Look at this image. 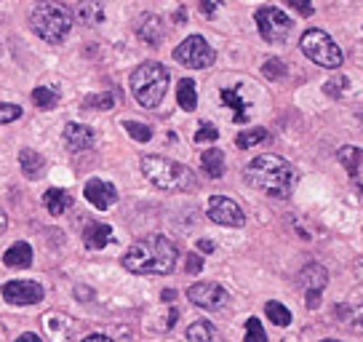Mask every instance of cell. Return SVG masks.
I'll use <instances>...</instances> for the list:
<instances>
[{"label": "cell", "mask_w": 363, "mask_h": 342, "mask_svg": "<svg viewBox=\"0 0 363 342\" xmlns=\"http://www.w3.org/2000/svg\"><path fill=\"white\" fill-rule=\"evenodd\" d=\"M179 251L166 236H147L134 241L123 254V267L136 275H169L177 267Z\"/></svg>", "instance_id": "cell-1"}, {"label": "cell", "mask_w": 363, "mask_h": 342, "mask_svg": "<svg viewBox=\"0 0 363 342\" xmlns=\"http://www.w3.org/2000/svg\"><path fill=\"white\" fill-rule=\"evenodd\" d=\"M246 182L257 187L262 193L272 195V198H289L291 195V184H294V169L291 163L281 155H257L251 160L246 171H243Z\"/></svg>", "instance_id": "cell-2"}, {"label": "cell", "mask_w": 363, "mask_h": 342, "mask_svg": "<svg viewBox=\"0 0 363 342\" xmlns=\"http://www.w3.org/2000/svg\"><path fill=\"white\" fill-rule=\"evenodd\" d=\"M30 27L45 43H62L72 30V11L57 0H38L30 11Z\"/></svg>", "instance_id": "cell-3"}, {"label": "cell", "mask_w": 363, "mask_h": 342, "mask_svg": "<svg viewBox=\"0 0 363 342\" xmlns=\"http://www.w3.org/2000/svg\"><path fill=\"white\" fill-rule=\"evenodd\" d=\"M142 174L158 190H166V193H184V190L195 187L193 171L184 163H177V160L163 158V155H145L142 158Z\"/></svg>", "instance_id": "cell-4"}, {"label": "cell", "mask_w": 363, "mask_h": 342, "mask_svg": "<svg viewBox=\"0 0 363 342\" xmlns=\"http://www.w3.org/2000/svg\"><path fill=\"white\" fill-rule=\"evenodd\" d=\"M169 92V70L160 62H145L131 72V94L142 107L155 110Z\"/></svg>", "instance_id": "cell-5"}, {"label": "cell", "mask_w": 363, "mask_h": 342, "mask_svg": "<svg viewBox=\"0 0 363 342\" xmlns=\"http://www.w3.org/2000/svg\"><path fill=\"white\" fill-rule=\"evenodd\" d=\"M299 48L310 62H315L318 67L340 70L342 67V48L334 43V38L323 30H307L299 40Z\"/></svg>", "instance_id": "cell-6"}, {"label": "cell", "mask_w": 363, "mask_h": 342, "mask_svg": "<svg viewBox=\"0 0 363 342\" xmlns=\"http://www.w3.org/2000/svg\"><path fill=\"white\" fill-rule=\"evenodd\" d=\"M174 59L190 70H203L214 65L216 54L214 48L208 46V40H206L203 35H190V38H184L179 46L174 48Z\"/></svg>", "instance_id": "cell-7"}, {"label": "cell", "mask_w": 363, "mask_h": 342, "mask_svg": "<svg viewBox=\"0 0 363 342\" xmlns=\"http://www.w3.org/2000/svg\"><path fill=\"white\" fill-rule=\"evenodd\" d=\"M254 19H257V30H259V35L267 43H284L289 33H291V27H294V22L281 9H275V6L259 9V11L254 13Z\"/></svg>", "instance_id": "cell-8"}, {"label": "cell", "mask_w": 363, "mask_h": 342, "mask_svg": "<svg viewBox=\"0 0 363 342\" xmlns=\"http://www.w3.org/2000/svg\"><path fill=\"white\" fill-rule=\"evenodd\" d=\"M208 219L225 228H240L246 222V214L233 198L227 195H211L208 198Z\"/></svg>", "instance_id": "cell-9"}, {"label": "cell", "mask_w": 363, "mask_h": 342, "mask_svg": "<svg viewBox=\"0 0 363 342\" xmlns=\"http://www.w3.org/2000/svg\"><path fill=\"white\" fill-rule=\"evenodd\" d=\"M187 299L203 310H219L227 305V292L219 284H211V281H201V284H193L187 289Z\"/></svg>", "instance_id": "cell-10"}, {"label": "cell", "mask_w": 363, "mask_h": 342, "mask_svg": "<svg viewBox=\"0 0 363 342\" xmlns=\"http://www.w3.org/2000/svg\"><path fill=\"white\" fill-rule=\"evenodd\" d=\"M326 281H329V273H326L323 265H307L305 270L299 273V286L305 289V305L310 310H315L320 305V292H323Z\"/></svg>", "instance_id": "cell-11"}, {"label": "cell", "mask_w": 363, "mask_h": 342, "mask_svg": "<svg viewBox=\"0 0 363 342\" xmlns=\"http://www.w3.org/2000/svg\"><path fill=\"white\" fill-rule=\"evenodd\" d=\"M0 292H3V299L11 305H35L43 299V286L38 281H9Z\"/></svg>", "instance_id": "cell-12"}, {"label": "cell", "mask_w": 363, "mask_h": 342, "mask_svg": "<svg viewBox=\"0 0 363 342\" xmlns=\"http://www.w3.org/2000/svg\"><path fill=\"white\" fill-rule=\"evenodd\" d=\"M83 195H86V201H89L94 209H99V211L110 209V206L118 201V190H115L110 182H102V180H89Z\"/></svg>", "instance_id": "cell-13"}, {"label": "cell", "mask_w": 363, "mask_h": 342, "mask_svg": "<svg viewBox=\"0 0 363 342\" xmlns=\"http://www.w3.org/2000/svg\"><path fill=\"white\" fill-rule=\"evenodd\" d=\"M136 35H139L147 46H160L163 38H166V24H163V19L155 16V13H142V16L136 19Z\"/></svg>", "instance_id": "cell-14"}, {"label": "cell", "mask_w": 363, "mask_h": 342, "mask_svg": "<svg viewBox=\"0 0 363 342\" xmlns=\"http://www.w3.org/2000/svg\"><path fill=\"white\" fill-rule=\"evenodd\" d=\"M337 158L347 169L352 184L358 187V193H363V150L355 148V145H345V148H340Z\"/></svg>", "instance_id": "cell-15"}, {"label": "cell", "mask_w": 363, "mask_h": 342, "mask_svg": "<svg viewBox=\"0 0 363 342\" xmlns=\"http://www.w3.org/2000/svg\"><path fill=\"white\" fill-rule=\"evenodd\" d=\"M96 142V134L94 128L83 123H67L65 126V145H67L72 153H80V150H91Z\"/></svg>", "instance_id": "cell-16"}, {"label": "cell", "mask_w": 363, "mask_h": 342, "mask_svg": "<svg viewBox=\"0 0 363 342\" xmlns=\"http://www.w3.org/2000/svg\"><path fill=\"white\" fill-rule=\"evenodd\" d=\"M110 241H113V228L104 225V222H89V225L83 228V243H86V249L99 251V249H104Z\"/></svg>", "instance_id": "cell-17"}, {"label": "cell", "mask_w": 363, "mask_h": 342, "mask_svg": "<svg viewBox=\"0 0 363 342\" xmlns=\"http://www.w3.org/2000/svg\"><path fill=\"white\" fill-rule=\"evenodd\" d=\"M19 169H22V174L27 177V180H40V177L45 174L43 155L30 148H24L22 153H19Z\"/></svg>", "instance_id": "cell-18"}, {"label": "cell", "mask_w": 363, "mask_h": 342, "mask_svg": "<svg viewBox=\"0 0 363 342\" xmlns=\"http://www.w3.org/2000/svg\"><path fill=\"white\" fill-rule=\"evenodd\" d=\"M69 204H72V198H69V193L62 190V187H51V190L43 193V206L48 209V214H54V217L65 214L69 209Z\"/></svg>", "instance_id": "cell-19"}, {"label": "cell", "mask_w": 363, "mask_h": 342, "mask_svg": "<svg viewBox=\"0 0 363 342\" xmlns=\"http://www.w3.org/2000/svg\"><path fill=\"white\" fill-rule=\"evenodd\" d=\"M75 16H78L83 24H89V27H94V24H102L104 22V9L99 0H80L78 9H75Z\"/></svg>", "instance_id": "cell-20"}, {"label": "cell", "mask_w": 363, "mask_h": 342, "mask_svg": "<svg viewBox=\"0 0 363 342\" xmlns=\"http://www.w3.org/2000/svg\"><path fill=\"white\" fill-rule=\"evenodd\" d=\"M3 263L9 265V267H30L33 265V249H30V243H13L11 249L3 254Z\"/></svg>", "instance_id": "cell-21"}, {"label": "cell", "mask_w": 363, "mask_h": 342, "mask_svg": "<svg viewBox=\"0 0 363 342\" xmlns=\"http://www.w3.org/2000/svg\"><path fill=\"white\" fill-rule=\"evenodd\" d=\"M201 166L203 171L211 177V180H219L222 174H225V153L222 150H203V155H201Z\"/></svg>", "instance_id": "cell-22"}, {"label": "cell", "mask_w": 363, "mask_h": 342, "mask_svg": "<svg viewBox=\"0 0 363 342\" xmlns=\"http://www.w3.org/2000/svg\"><path fill=\"white\" fill-rule=\"evenodd\" d=\"M177 102L187 113H193L195 107H198V92H195V83L190 78L179 80V86H177Z\"/></svg>", "instance_id": "cell-23"}, {"label": "cell", "mask_w": 363, "mask_h": 342, "mask_svg": "<svg viewBox=\"0 0 363 342\" xmlns=\"http://www.w3.org/2000/svg\"><path fill=\"white\" fill-rule=\"evenodd\" d=\"M222 102H225L227 107H233V110H235V121H238V123H243V121H246V107H249V102H243V99H240L238 86L222 89Z\"/></svg>", "instance_id": "cell-24"}, {"label": "cell", "mask_w": 363, "mask_h": 342, "mask_svg": "<svg viewBox=\"0 0 363 342\" xmlns=\"http://www.w3.org/2000/svg\"><path fill=\"white\" fill-rule=\"evenodd\" d=\"M187 342H216V329L208 321H195L187 326Z\"/></svg>", "instance_id": "cell-25"}, {"label": "cell", "mask_w": 363, "mask_h": 342, "mask_svg": "<svg viewBox=\"0 0 363 342\" xmlns=\"http://www.w3.org/2000/svg\"><path fill=\"white\" fill-rule=\"evenodd\" d=\"M33 102L40 107V110H54L59 102V92L51 89V86H38L33 92Z\"/></svg>", "instance_id": "cell-26"}, {"label": "cell", "mask_w": 363, "mask_h": 342, "mask_svg": "<svg viewBox=\"0 0 363 342\" xmlns=\"http://www.w3.org/2000/svg\"><path fill=\"white\" fill-rule=\"evenodd\" d=\"M264 313H267V319H270L275 326H289V324H291V313H289V308L281 305V302H275V299L264 305Z\"/></svg>", "instance_id": "cell-27"}, {"label": "cell", "mask_w": 363, "mask_h": 342, "mask_svg": "<svg viewBox=\"0 0 363 342\" xmlns=\"http://www.w3.org/2000/svg\"><path fill=\"white\" fill-rule=\"evenodd\" d=\"M259 142H267V131L264 128H246V131H240L238 137H235V145L240 150H249L254 145H259Z\"/></svg>", "instance_id": "cell-28"}, {"label": "cell", "mask_w": 363, "mask_h": 342, "mask_svg": "<svg viewBox=\"0 0 363 342\" xmlns=\"http://www.w3.org/2000/svg\"><path fill=\"white\" fill-rule=\"evenodd\" d=\"M83 107H86V110H113V107H115V96L110 92L91 94V96H86V99H83Z\"/></svg>", "instance_id": "cell-29"}, {"label": "cell", "mask_w": 363, "mask_h": 342, "mask_svg": "<svg viewBox=\"0 0 363 342\" xmlns=\"http://www.w3.org/2000/svg\"><path fill=\"white\" fill-rule=\"evenodd\" d=\"M337 313H340L342 321H345L352 331H363V305H358V308H347V305H342Z\"/></svg>", "instance_id": "cell-30"}, {"label": "cell", "mask_w": 363, "mask_h": 342, "mask_svg": "<svg viewBox=\"0 0 363 342\" xmlns=\"http://www.w3.org/2000/svg\"><path fill=\"white\" fill-rule=\"evenodd\" d=\"M123 128L128 131V137L136 139V142H150V139H152V128L145 123H139V121H125Z\"/></svg>", "instance_id": "cell-31"}, {"label": "cell", "mask_w": 363, "mask_h": 342, "mask_svg": "<svg viewBox=\"0 0 363 342\" xmlns=\"http://www.w3.org/2000/svg\"><path fill=\"white\" fill-rule=\"evenodd\" d=\"M246 342H267V334L262 329V321L251 316L246 321Z\"/></svg>", "instance_id": "cell-32"}, {"label": "cell", "mask_w": 363, "mask_h": 342, "mask_svg": "<svg viewBox=\"0 0 363 342\" xmlns=\"http://www.w3.org/2000/svg\"><path fill=\"white\" fill-rule=\"evenodd\" d=\"M262 75L270 80H278L286 75V65L281 62V59H267L264 65H262Z\"/></svg>", "instance_id": "cell-33"}, {"label": "cell", "mask_w": 363, "mask_h": 342, "mask_svg": "<svg viewBox=\"0 0 363 342\" xmlns=\"http://www.w3.org/2000/svg\"><path fill=\"white\" fill-rule=\"evenodd\" d=\"M19 118H22V107H19V104L0 102V126L13 123V121H19Z\"/></svg>", "instance_id": "cell-34"}, {"label": "cell", "mask_w": 363, "mask_h": 342, "mask_svg": "<svg viewBox=\"0 0 363 342\" xmlns=\"http://www.w3.org/2000/svg\"><path fill=\"white\" fill-rule=\"evenodd\" d=\"M219 139V128L214 123H201L195 131V142H216Z\"/></svg>", "instance_id": "cell-35"}, {"label": "cell", "mask_w": 363, "mask_h": 342, "mask_svg": "<svg viewBox=\"0 0 363 342\" xmlns=\"http://www.w3.org/2000/svg\"><path fill=\"white\" fill-rule=\"evenodd\" d=\"M347 89V78H334V80H326V94L329 96H342V92Z\"/></svg>", "instance_id": "cell-36"}, {"label": "cell", "mask_w": 363, "mask_h": 342, "mask_svg": "<svg viewBox=\"0 0 363 342\" xmlns=\"http://www.w3.org/2000/svg\"><path fill=\"white\" fill-rule=\"evenodd\" d=\"M286 3H289L291 9H296L302 16H313V11H315V9H313V0H286Z\"/></svg>", "instance_id": "cell-37"}, {"label": "cell", "mask_w": 363, "mask_h": 342, "mask_svg": "<svg viewBox=\"0 0 363 342\" xmlns=\"http://www.w3.org/2000/svg\"><path fill=\"white\" fill-rule=\"evenodd\" d=\"M201 267H203V257H198V254H187V273H201Z\"/></svg>", "instance_id": "cell-38"}, {"label": "cell", "mask_w": 363, "mask_h": 342, "mask_svg": "<svg viewBox=\"0 0 363 342\" xmlns=\"http://www.w3.org/2000/svg\"><path fill=\"white\" fill-rule=\"evenodd\" d=\"M216 6H222V0H201V13L203 16H214Z\"/></svg>", "instance_id": "cell-39"}, {"label": "cell", "mask_w": 363, "mask_h": 342, "mask_svg": "<svg viewBox=\"0 0 363 342\" xmlns=\"http://www.w3.org/2000/svg\"><path fill=\"white\" fill-rule=\"evenodd\" d=\"M198 249L206 251V254H211V251H214V243H211V241H206V238H201V241H198Z\"/></svg>", "instance_id": "cell-40"}, {"label": "cell", "mask_w": 363, "mask_h": 342, "mask_svg": "<svg viewBox=\"0 0 363 342\" xmlns=\"http://www.w3.org/2000/svg\"><path fill=\"white\" fill-rule=\"evenodd\" d=\"M16 342H43V340H40L38 334H33V331H27V334H22V337H19Z\"/></svg>", "instance_id": "cell-41"}, {"label": "cell", "mask_w": 363, "mask_h": 342, "mask_svg": "<svg viewBox=\"0 0 363 342\" xmlns=\"http://www.w3.org/2000/svg\"><path fill=\"white\" fill-rule=\"evenodd\" d=\"M83 342H113L110 337H104V334H89Z\"/></svg>", "instance_id": "cell-42"}, {"label": "cell", "mask_w": 363, "mask_h": 342, "mask_svg": "<svg viewBox=\"0 0 363 342\" xmlns=\"http://www.w3.org/2000/svg\"><path fill=\"white\" fill-rule=\"evenodd\" d=\"M6 225H9V219H6V214H3V209H0V233L6 230Z\"/></svg>", "instance_id": "cell-43"}, {"label": "cell", "mask_w": 363, "mask_h": 342, "mask_svg": "<svg viewBox=\"0 0 363 342\" xmlns=\"http://www.w3.org/2000/svg\"><path fill=\"white\" fill-rule=\"evenodd\" d=\"M184 16H187V11H184V9H179V11H177V22H184Z\"/></svg>", "instance_id": "cell-44"}, {"label": "cell", "mask_w": 363, "mask_h": 342, "mask_svg": "<svg viewBox=\"0 0 363 342\" xmlns=\"http://www.w3.org/2000/svg\"><path fill=\"white\" fill-rule=\"evenodd\" d=\"M163 299H166V302H171V299H174V292H171V289H169V292H163Z\"/></svg>", "instance_id": "cell-45"}, {"label": "cell", "mask_w": 363, "mask_h": 342, "mask_svg": "<svg viewBox=\"0 0 363 342\" xmlns=\"http://www.w3.org/2000/svg\"><path fill=\"white\" fill-rule=\"evenodd\" d=\"M320 342H340V340H320Z\"/></svg>", "instance_id": "cell-46"}]
</instances>
